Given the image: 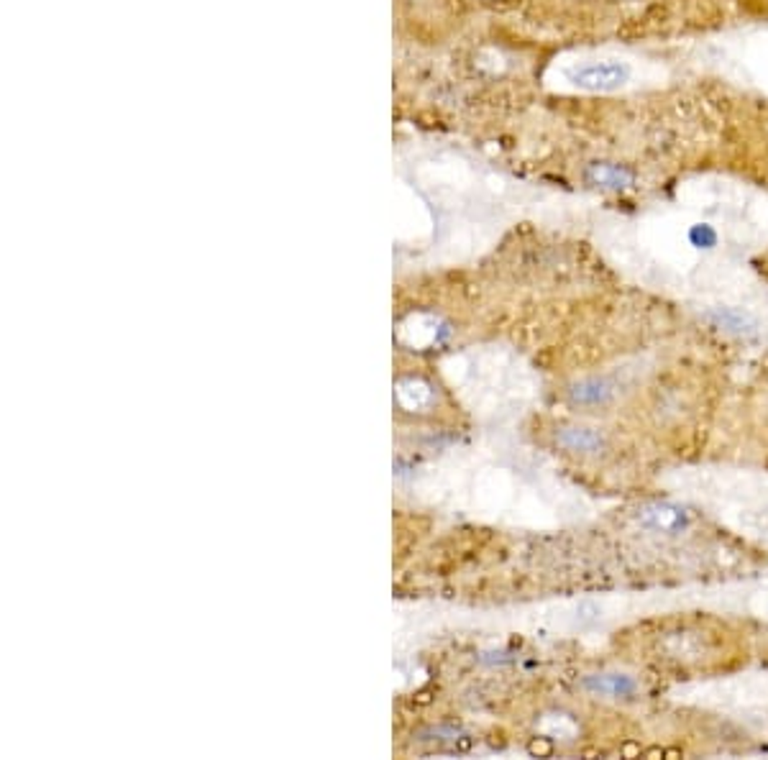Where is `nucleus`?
I'll return each mask as SVG.
<instances>
[{"instance_id":"obj_8","label":"nucleus","mask_w":768,"mask_h":760,"mask_svg":"<svg viewBox=\"0 0 768 760\" xmlns=\"http://www.w3.org/2000/svg\"><path fill=\"white\" fill-rule=\"evenodd\" d=\"M689 238H692V244L699 246V249H713L714 244H717V234H714L710 225H704V223H702V225H694Z\"/></svg>"},{"instance_id":"obj_7","label":"nucleus","mask_w":768,"mask_h":760,"mask_svg":"<svg viewBox=\"0 0 768 760\" xmlns=\"http://www.w3.org/2000/svg\"><path fill=\"white\" fill-rule=\"evenodd\" d=\"M713 318L717 320V325H723L725 331L753 333V320L748 318L745 313H738V310H717V313H713Z\"/></svg>"},{"instance_id":"obj_1","label":"nucleus","mask_w":768,"mask_h":760,"mask_svg":"<svg viewBox=\"0 0 768 760\" xmlns=\"http://www.w3.org/2000/svg\"><path fill=\"white\" fill-rule=\"evenodd\" d=\"M576 87L592 90V93H610L630 80V67L623 62H589L582 67L572 69L569 75Z\"/></svg>"},{"instance_id":"obj_6","label":"nucleus","mask_w":768,"mask_h":760,"mask_svg":"<svg viewBox=\"0 0 768 760\" xmlns=\"http://www.w3.org/2000/svg\"><path fill=\"white\" fill-rule=\"evenodd\" d=\"M587 177L594 182V185L613 187V190H623V187H630V185H633V175H630L628 169L613 165H594L587 172Z\"/></svg>"},{"instance_id":"obj_5","label":"nucleus","mask_w":768,"mask_h":760,"mask_svg":"<svg viewBox=\"0 0 768 760\" xmlns=\"http://www.w3.org/2000/svg\"><path fill=\"white\" fill-rule=\"evenodd\" d=\"M613 385L607 379H600V376H592V379H584L579 385H574L569 389V397H572L574 405H582V407H597V405H607L613 400Z\"/></svg>"},{"instance_id":"obj_4","label":"nucleus","mask_w":768,"mask_h":760,"mask_svg":"<svg viewBox=\"0 0 768 760\" xmlns=\"http://www.w3.org/2000/svg\"><path fill=\"white\" fill-rule=\"evenodd\" d=\"M556 443L572 454H600L604 451V438L592 428H561Z\"/></svg>"},{"instance_id":"obj_2","label":"nucleus","mask_w":768,"mask_h":760,"mask_svg":"<svg viewBox=\"0 0 768 760\" xmlns=\"http://www.w3.org/2000/svg\"><path fill=\"white\" fill-rule=\"evenodd\" d=\"M638 520L643 525L651 527V530H661V533H682L686 525H689V512L679 505H671V502H653V505H645L638 512Z\"/></svg>"},{"instance_id":"obj_3","label":"nucleus","mask_w":768,"mask_h":760,"mask_svg":"<svg viewBox=\"0 0 768 760\" xmlns=\"http://www.w3.org/2000/svg\"><path fill=\"white\" fill-rule=\"evenodd\" d=\"M584 689H589L592 694H600V696H620V699H630L635 691H638V684L633 681L625 674H594V676H587L584 681Z\"/></svg>"}]
</instances>
